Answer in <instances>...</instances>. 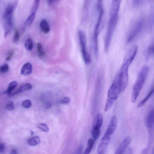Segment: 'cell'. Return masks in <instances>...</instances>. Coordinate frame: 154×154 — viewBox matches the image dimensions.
<instances>
[{"label":"cell","instance_id":"1","mask_svg":"<svg viewBox=\"0 0 154 154\" xmlns=\"http://www.w3.org/2000/svg\"><path fill=\"white\" fill-rule=\"evenodd\" d=\"M120 2V1L119 0H113L112 2L110 11L109 18L105 40V46L106 50L109 47L116 25Z\"/></svg>","mask_w":154,"mask_h":154},{"label":"cell","instance_id":"2","mask_svg":"<svg viewBox=\"0 0 154 154\" xmlns=\"http://www.w3.org/2000/svg\"><path fill=\"white\" fill-rule=\"evenodd\" d=\"M137 51V49L136 48H133L131 50L128 58L123 63L118 73L121 93L125 90L128 85L129 67L134 59Z\"/></svg>","mask_w":154,"mask_h":154},{"label":"cell","instance_id":"3","mask_svg":"<svg viewBox=\"0 0 154 154\" xmlns=\"http://www.w3.org/2000/svg\"><path fill=\"white\" fill-rule=\"evenodd\" d=\"M149 70L148 67L145 65L142 67L138 73L133 87L131 97L132 103H134L136 101L147 77Z\"/></svg>","mask_w":154,"mask_h":154},{"label":"cell","instance_id":"4","mask_svg":"<svg viewBox=\"0 0 154 154\" xmlns=\"http://www.w3.org/2000/svg\"><path fill=\"white\" fill-rule=\"evenodd\" d=\"M121 93L118 73L116 76L108 90L107 98L104 108V111H108L112 107L115 100Z\"/></svg>","mask_w":154,"mask_h":154},{"label":"cell","instance_id":"5","mask_svg":"<svg viewBox=\"0 0 154 154\" xmlns=\"http://www.w3.org/2000/svg\"><path fill=\"white\" fill-rule=\"evenodd\" d=\"M17 3V1H14L12 3L8 4L5 9L3 17L5 37L8 35L12 28L13 24V13Z\"/></svg>","mask_w":154,"mask_h":154},{"label":"cell","instance_id":"6","mask_svg":"<svg viewBox=\"0 0 154 154\" xmlns=\"http://www.w3.org/2000/svg\"><path fill=\"white\" fill-rule=\"evenodd\" d=\"M78 36L83 59L85 64H89L91 63V60L87 48L85 35L82 31L80 30L79 32Z\"/></svg>","mask_w":154,"mask_h":154},{"label":"cell","instance_id":"7","mask_svg":"<svg viewBox=\"0 0 154 154\" xmlns=\"http://www.w3.org/2000/svg\"><path fill=\"white\" fill-rule=\"evenodd\" d=\"M145 124L150 134L154 132V108L151 109L146 115L144 120Z\"/></svg>","mask_w":154,"mask_h":154},{"label":"cell","instance_id":"8","mask_svg":"<svg viewBox=\"0 0 154 154\" xmlns=\"http://www.w3.org/2000/svg\"><path fill=\"white\" fill-rule=\"evenodd\" d=\"M98 7L99 10V16L98 20L96 26L94 35V39L95 42V50L96 53H97V39L98 34L99 33L98 31L99 29V28L100 25V24L101 23V22L103 14V9H102L101 2H100L98 3Z\"/></svg>","mask_w":154,"mask_h":154},{"label":"cell","instance_id":"9","mask_svg":"<svg viewBox=\"0 0 154 154\" xmlns=\"http://www.w3.org/2000/svg\"><path fill=\"white\" fill-rule=\"evenodd\" d=\"M143 24V21L140 20L136 24L131 31L127 38V42H130L132 41L141 30Z\"/></svg>","mask_w":154,"mask_h":154},{"label":"cell","instance_id":"10","mask_svg":"<svg viewBox=\"0 0 154 154\" xmlns=\"http://www.w3.org/2000/svg\"><path fill=\"white\" fill-rule=\"evenodd\" d=\"M110 140V136L104 135L98 145L96 152L104 154L107 146Z\"/></svg>","mask_w":154,"mask_h":154},{"label":"cell","instance_id":"11","mask_svg":"<svg viewBox=\"0 0 154 154\" xmlns=\"http://www.w3.org/2000/svg\"><path fill=\"white\" fill-rule=\"evenodd\" d=\"M131 140V138L130 136L127 137L122 142L115 153L117 154H124L130 144Z\"/></svg>","mask_w":154,"mask_h":154},{"label":"cell","instance_id":"12","mask_svg":"<svg viewBox=\"0 0 154 154\" xmlns=\"http://www.w3.org/2000/svg\"><path fill=\"white\" fill-rule=\"evenodd\" d=\"M117 124V119L116 116H113L111 120L109 125L104 135L110 136L116 129Z\"/></svg>","mask_w":154,"mask_h":154},{"label":"cell","instance_id":"13","mask_svg":"<svg viewBox=\"0 0 154 154\" xmlns=\"http://www.w3.org/2000/svg\"><path fill=\"white\" fill-rule=\"evenodd\" d=\"M102 116L101 113H98L94 119L92 127L100 128L102 125Z\"/></svg>","mask_w":154,"mask_h":154},{"label":"cell","instance_id":"14","mask_svg":"<svg viewBox=\"0 0 154 154\" xmlns=\"http://www.w3.org/2000/svg\"><path fill=\"white\" fill-rule=\"evenodd\" d=\"M32 71V66L31 63L27 62L25 63L23 66L21 71V74L24 75H27L30 74Z\"/></svg>","mask_w":154,"mask_h":154},{"label":"cell","instance_id":"15","mask_svg":"<svg viewBox=\"0 0 154 154\" xmlns=\"http://www.w3.org/2000/svg\"><path fill=\"white\" fill-rule=\"evenodd\" d=\"M154 93V83L150 89L147 95L138 104L137 106L139 107L143 106L145 103L150 98Z\"/></svg>","mask_w":154,"mask_h":154},{"label":"cell","instance_id":"16","mask_svg":"<svg viewBox=\"0 0 154 154\" xmlns=\"http://www.w3.org/2000/svg\"><path fill=\"white\" fill-rule=\"evenodd\" d=\"M40 27L42 30L45 33H48L50 31V28L47 21L42 19L40 23Z\"/></svg>","mask_w":154,"mask_h":154},{"label":"cell","instance_id":"17","mask_svg":"<svg viewBox=\"0 0 154 154\" xmlns=\"http://www.w3.org/2000/svg\"><path fill=\"white\" fill-rule=\"evenodd\" d=\"M32 88V85L29 83H26L22 85L17 90L16 93L23 92L31 90Z\"/></svg>","mask_w":154,"mask_h":154},{"label":"cell","instance_id":"18","mask_svg":"<svg viewBox=\"0 0 154 154\" xmlns=\"http://www.w3.org/2000/svg\"><path fill=\"white\" fill-rule=\"evenodd\" d=\"M40 142V140L38 136H35L29 139L28 143L30 146H34L39 144Z\"/></svg>","mask_w":154,"mask_h":154},{"label":"cell","instance_id":"19","mask_svg":"<svg viewBox=\"0 0 154 154\" xmlns=\"http://www.w3.org/2000/svg\"><path fill=\"white\" fill-rule=\"evenodd\" d=\"M94 140L90 138L88 140L87 147L85 150L84 154H89L93 148L94 142Z\"/></svg>","mask_w":154,"mask_h":154},{"label":"cell","instance_id":"20","mask_svg":"<svg viewBox=\"0 0 154 154\" xmlns=\"http://www.w3.org/2000/svg\"><path fill=\"white\" fill-rule=\"evenodd\" d=\"M100 133V128H92L91 135L93 139L95 141L98 137Z\"/></svg>","mask_w":154,"mask_h":154},{"label":"cell","instance_id":"21","mask_svg":"<svg viewBox=\"0 0 154 154\" xmlns=\"http://www.w3.org/2000/svg\"><path fill=\"white\" fill-rule=\"evenodd\" d=\"M24 46L27 51H31L33 47V42L32 39L29 38L27 39L25 43Z\"/></svg>","mask_w":154,"mask_h":154},{"label":"cell","instance_id":"22","mask_svg":"<svg viewBox=\"0 0 154 154\" xmlns=\"http://www.w3.org/2000/svg\"><path fill=\"white\" fill-rule=\"evenodd\" d=\"M17 85V83L16 81H13L9 84L8 89L5 93L8 94H10Z\"/></svg>","mask_w":154,"mask_h":154},{"label":"cell","instance_id":"23","mask_svg":"<svg viewBox=\"0 0 154 154\" xmlns=\"http://www.w3.org/2000/svg\"><path fill=\"white\" fill-rule=\"evenodd\" d=\"M40 0H35L31 9V14L35 13L37 10L40 4Z\"/></svg>","mask_w":154,"mask_h":154},{"label":"cell","instance_id":"24","mask_svg":"<svg viewBox=\"0 0 154 154\" xmlns=\"http://www.w3.org/2000/svg\"><path fill=\"white\" fill-rule=\"evenodd\" d=\"M35 16V13L31 14L26 19L25 24L26 25L29 26L32 23Z\"/></svg>","mask_w":154,"mask_h":154},{"label":"cell","instance_id":"25","mask_svg":"<svg viewBox=\"0 0 154 154\" xmlns=\"http://www.w3.org/2000/svg\"><path fill=\"white\" fill-rule=\"evenodd\" d=\"M19 39V34L16 29H15L14 34L12 38V41L14 43H17Z\"/></svg>","mask_w":154,"mask_h":154},{"label":"cell","instance_id":"26","mask_svg":"<svg viewBox=\"0 0 154 154\" xmlns=\"http://www.w3.org/2000/svg\"><path fill=\"white\" fill-rule=\"evenodd\" d=\"M37 127L45 132H47L49 131V128L45 124L43 123L39 124L38 125Z\"/></svg>","mask_w":154,"mask_h":154},{"label":"cell","instance_id":"27","mask_svg":"<svg viewBox=\"0 0 154 154\" xmlns=\"http://www.w3.org/2000/svg\"><path fill=\"white\" fill-rule=\"evenodd\" d=\"M9 70V66L8 64H5L0 67V71L2 73L7 72Z\"/></svg>","mask_w":154,"mask_h":154},{"label":"cell","instance_id":"28","mask_svg":"<svg viewBox=\"0 0 154 154\" xmlns=\"http://www.w3.org/2000/svg\"><path fill=\"white\" fill-rule=\"evenodd\" d=\"M23 106L26 108L30 107L32 105L31 101L29 100H24L22 103Z\"/></svg>","mask_w":154,"mask_h":154},{"label":"cell","instance_id":"29","mask_svg":"<svg viewBox=\"0 0 154 154\" xmlns=\"http://www.w3.org/2000/svg\"><path fill=\"white\" fill-rule=\"evenodd\" d=\"M6 108L8 110H13L14 108V103L12 101L9 102L6 105Z\"/></svg>","mask_w":154,"mask_h":154},{"label":"cell","instance_id":"30","mask_svg":"<svg viewBox=\"0 0 154 154\" xmlns=\"http://www.w3.org/2000/svg\"><path fill=\"white\" fill-rule=\"evenodd\" d=\"M70 102V99L68 97H65L63 98L61 100V102L63 103H67Z\"/></svg>","mask_w":154,"mask_h":154},{"label":"cell","instance_id":"31","mask_svg":"<svg viewBox=\"0 0 154 154\" xmlns=\"http://www.w3.org/2000/svg\"><path fill=\"white\" fill-rule=\"evenodd\" d=\"M37 50L38 54L43 51L42 49L41 44L40 43H38L37 44Z\"/></svg>","mask_w":154,"mask_h":154},{"label":"cell","instance_id":"32","mask_svg":"<svg viewBox=\"0 0 154 154\" xmlns=\"http://www.w3.org/2000/svg\"><path fill=\"white\" fill-rule=\"evenodd\" d=\"M5 145L3 143H2L0 144V152L3 153L5 150Z\"/></svg>","mask_w":154,"mask_h":154},{"label":"cell","instance_id":"33","mask_svg":"<svg viewBox=\"0 0 154 154\" xmlns=\"http://www.w3.org/2000/svg\"><path fill=\"white\" fill-rule=\"evenodd\" d=\"M14 53L13 51L10 52L9 53L8 56L6 58V60H10L12 56L14 55Z\"/></svg>","mask_w":154,"mask_h":154},{"label":"cell","instance_id":"34","mask_svg":"<svg viewBox=\"0 0 154 154\" xmlns=\"http://www.w3.org/2000/svg\"><path fill=\"white\" fill-rule=\"evenodd\" d=\"M51 105V103L50 102H48L46 103L45 104V109H48L50 108Z\"/></svg>","mask_w":154,"mask_h":154},{"label":"cell","instance_id":"35","mask_svg":"<svg viewBox=\"0 0 154 154\" xmlns=\"http://www.w3.org/2000/svg\"><path fill=\"white\" fill-rule=\"evenodd\" d=\"M82 146H80L78 148L76 154H81L82 149Z\"/></svg>","mask_w":154,"mask_h":154},{"label":"cell","instance_id":"36","mask_svg":"<svg viewBox=\"0 0 154 154\" xmlns=\"http://www.w3.org/2000/svg\"><path fill=\"white\" fill-rule=\"evenodd\" d=\"M18 152L15 149H12L10 152V154H17Z\"/></svg>","mask_w":154,"mask_h":154},{"label":"cell","instance_id":"37","mask_svg":"<svg viewBox=\"0 0 154 154\" xmlns=\"http://www.w3.org/2000/svg\"><path fill=\"white\" fill-rule=\"evenodd\" d=\"M148 148L144 149L142 152V154H148Z\"/></svg>","mask_w":154,"mask_h":154},{"label":"cell","instance_id":"38","mask_svg":"<svg viewBox=\"0 0 154 154\" xmlns=\"http://www.w3.org/2000/svg\"><path fill=\"white\" fill-rule=\"evenodd\" d=\"M152 52L154 54V44L152 47H151Z\"/></svg>","mask_w":154,"mask_h":154},{"label":"cell","instance_id":"39","mask_svg":"<svg viewBox=\"0 0 154 154\" xmlns=\"http://www.w3.org/2000/svg\"><path fill=\"white\" fill-rule=\"evenodd\" d=\"M96 154H100V153H96Z\"/></svg>","mask_w":154,"mask_h":154}]
</instances>
